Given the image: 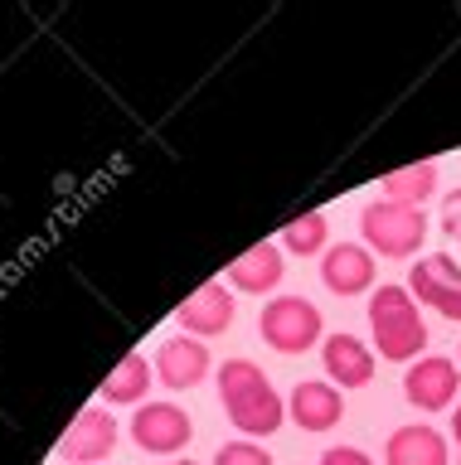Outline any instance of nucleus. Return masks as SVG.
Returning <instances> with one entry per match:
<instances>
[{"label":"nucleus","instance_id":"1","mask_svg":"<svg viewBox=\"0 0 461 465\" xmlns=\"http://www.w3.org/2000/svg\"><path fill=\"white\" fill-rule=\"evenodd\" d=\"M219 402L243 436H272L286 417V402L253 359H228L219 369Z\"/></svg>","mask_w":461,"mask_h":465},{"label":"nucleus","instance_id":"2","mask_svg":"<svg viewBox=\"0 0 461 465\" xmlns=\"http://www.w3.org/2000/svg\"><path fill=\"white\" fill-rule=\"evenodd\" d=\"M369 330H374V344H379L384 359H394V363H417L423 359L427 325H423V311H417L408 286H379L374 291Z\"/></svg>","mask_w":461,"mask_h":465},{"label":"nucleus","instance_id":"3","mask_svg":"<svg viewBox=\"0 0 461 465\" xmlns=\"http://www.w3.org/2000/svg\"><path fill=\"white\" fill-rule=\"evenodd\" d=\"M359 232H365V247L379 257H413L427 238V218L423 209H408V203L394 199H374L359 213Z\"/></svg>","mask_w":461,"mask_h":465},{"label":"nucleus","instance_id":"4","mask_svg":"<svg viewBox=\"0 0 461 465\" xmlns=\"http://www.w3.org/2000/svg\"><path fill=\"white\" fill-rule=\"evenodd\" d=\"M257 330H263V340L277 354H301V349H311L321 340V311L306 296H277L272 305H263Z\"/></svg>","mask_w":461,"mask_h":465},{"label":"nucleus","instance_id":"5","mask_svg":"<svg viewBox=\"0 0 461 465\" xmlns=\"http://www.w3.org/2000/svg\"><path fill=\"white\" fill-rule=\"evenodd\" d=\"M190 436H195V421L175 402H146L132 417V441L151 450V456H175V450L190 446Z\"/></svg>","mask_w":461,"mask_h":465},{"label":"nucleus","instance_id":"6","mask_svg":"<svg viewBox=\"0 0 461 465\" xmlns=\"http://www.w3.org/2000/svg\"><path fill=\"white\" fill-rule=\"evenodd\" d=\"M408 291H413V301L442 311L446 320H461V267L446 252L417 257L408 272Z\"/></svg>","mask_w":461,"mask_h":465},{"label":"nucleus","instance_id":"7","mask_svg":"<svg viewBox=\"0 0 461 465\" xmlns=\"http://www.w3.org/2000/svg\"><path fill=\"white\" fill-rule=\"evenodd\" d=\"M456 388H461V373L452 359L442 354H423L403 373V398H408L417 412H442V407L456 402Z\"/></svg>","mask_w":461,"mask_h":465},{"label":"nucleus","instance_id":"8","mask_svg":"<svg viewBox=\"0 0 461 465\" xmlns=\"http://www.w3.org/2000/svg\"><path fill=\"white\" fill-rule=\"evenodd\" d=\"M112 446H117V417L107 407H88V412H78V421L64 436V460L93 465V460H107Z\"/></svg>","mask_w":461,"mask_h":465},{"label":"nucleus","instance_id":"9","mask_svg":"<svg viewBox=\"0 0 461 465\" xmlns=\"http://www.w3.org/2000/svg\"><path fill=\"white\" fill-rule=\"evenodd\" d=\"M180 325L195 334V340H205V334H224L228 325H234V291H228L224 282H205L199 291H190L180 305Z\"/></svg>","mask_w":461,"mask_h":465},{"label":"nucleus","instance_id":"10","mask_svg":"<svg viewBox=\"0 0 461 465\" xmlns=\"http://www.w3.org/2000/svg\"><path fill=\"white\" fill-rule=\"evenodd\" d=\"M321 282L336 291V296H359V291H369L374 286V252H369V247H359V242L326 247Z\"/></svg>","mask_w":461,"mask_h":465},{"label":"nucleus","instance_id":"11","mask_svg":"<svg viewBox=\"0 0 461 465\" xmlns=\"http://www.w3.org/2000/svg\"><path fill=\"white\" fill-rule=\"evenodd\" d=\"M209 373V349L195 340V334H180V340H165L161 354H155V378H161V388H195L205 383Z\"/></svg>","mask_w":461,"mask_h":465},{"label":"nucleus","instance_id":"12","mask_svg":"<svg viewBox=\"0 0 461 465\" xmlns=\"http://www.w3.org/2000/svg\"><path fill=\"white\" fill-rule=\"evenodd\" d=\"M286 412H292V421H296V427H306V431H330L345 417V402H340L336 383L301 378L296 392H292V402H286Z\"/></svg>","mask_w":461,"mask_h":465},{"label":"nucleus","instance_id":"13","mask_svg":"<svg viewBox=\"0 0 461 465\" xmlns=\"http://www.w3.org/2000/svg\"><path fill=\"white\" fill-rule=\"evenodd\" d=\"M388 465H446V436L427 421H413V427H398L384 446Z\"/></svg>","mask_w":461,"mask_h":465},{"label":"nucleus","instance_id":"14","mask_svg":"<svg viewBox=\"0 0 461 465\" xmlns=\"http://www.w3.org/2000/svg\"><path fill=\"white\" fill-rule=\"evenodd\" d=\"M321 359H326L330 383H340V388H365L374 378V354H369V344L355 340V334H330Z\"/></svg>","mask_w":461,"mask_h":465},{"label":"nucleus","instance_id":"15","mask_svg":"<svg viewBox=\"0 0 461 465\" xmlns=\"http://www.w3.org/2000/svg\"><path fill=\"white\" fill-rule=\"evenodd\" d=\"M282 247L277 242H257L248 247L243 257H234V267H228V282H234L238 291H253V296H263V291H272L282 282Z\"/></svg>","mask_w":461,"mask_h":465},{"label":"nucleus","instance_id":"16","mask_svg":"<svg viewBox=\"0 0 461 465\" xmlns=\"http://www.w3.org/2000/svg\"><path fill=\"white\" fill-rule=\"evenodd\" d=\"M432 194H437V165H432V160H423V165L388 170L384 180H379V199L408 203V209H423Z\"/></svg>","mask_w":461,"mask_h":465},{"label":"nucleus","instance_id":"17","mask_svg":"<svg viewBox=\"0 0 461 465\" xmlns=\"http://www.w3.org/2000/svg\"><path fill=\"white\" fill-rule=\"evenodd\" d=\"M151 378H155V363H146V354H126L117 369L107 373L103 402H141L151 388Z\"/></svg>","mask_w":461,"mask_h":465},{"label":"nucleus","instance_id":"18","mask_svg":"<svg viewBox=\"0 0 461 465\" xmlns=\"http://www.w3.org/2000/svg\"><path fill=\"white\" fill-rule=\"evenodd\" d=\"M330 238V228H326V213H301L292 218V223L282 228V247L286 252H296V257H311V252H321Z\"/></svg>","mask_w":461,"mask_h":465},{"label":"nucleus","instance_id":"19","mask_svg":"<svg viewBox=\"0 0 461 465\" xmlns=\"http://www.w3.org/2000/svg\"><path fill=\"white\" fill-rule=\"evenodd\" d=\"M214 465H277V460H272L257 441H228V446H219Z\"/></svg>","mask_w":461,"mask_h":465},{"label":"nucleus","instance_id":"20","mask_svg":"<svg viewBox=\"0 0 461 465\" xmlns=\"http://www.w3.org/2000/svg\"><path fill=\"white\" fill-rule=\"evenodd\" d=\"M321 465H374V460L359 446H330L326 456H321Z\"/></svg>","mask_w":461,"mask_h":465},{"label":"nucleus","instance_id":"21","mask_svg":"<svg viewBox=\"0 0 461 465\" xmlns=\"http://www.w3.org/2000/svg\"><path fill=\"white\" fill-rule=\"evenodd\" d=\"M442 228H446V238L461 242V189L446 194V203H442Z\"/></svg>","mask_w":461,"mask_h":465},{"label":"nucleus","instance_id":"22","mask_svg":"<svg viewBox=\"0 0 461 465\" xmlns=\"http://www.w3.org/2000/svg\"><path fill=\"white\" fill-rule=\"evenodd\" d=\"M452 431H456V441H461V402H456V421H452Z\"/></svg>","mask_w":461,"mask_h":465},{"label":"nucleus","instance_id":"23","mask_svg":"<svg viewBox=\"0 0 461 465\" xmlns=\"http://www.w3.org/2000/svg\"><path fill=\"white\" fill-rule=\"evenodd\" d=\"M170 465H195V460H170Z\"/></svg>","mask_w":461,"mask_h":465},{"label":"nucleus","instance_id":"24","mask_svg":"<svg viewBox=\"0 0 461 465\" xmlns=\"http://www.w3.org/2000/svg\"><path fill=\"white\" fill-rule=\"evenodd\" d=\"M456 465H461V456H456Z\"/></svg>","mask_w":461,"mask_h":465}]
</instances>
